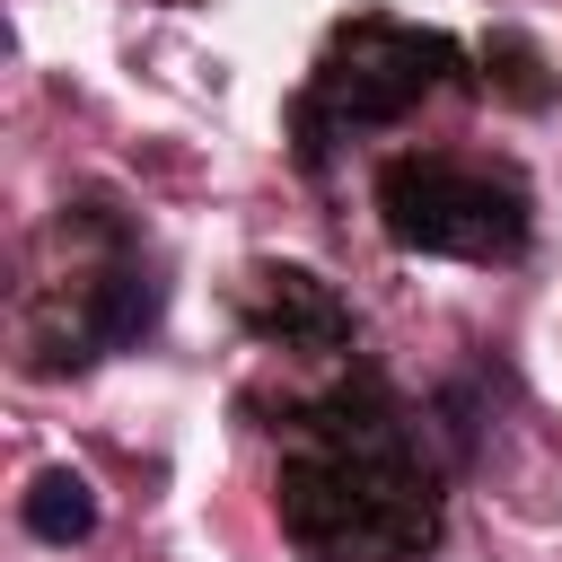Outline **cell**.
<instances>
[{"instance_id": "6da1fadb", "label": "cell", "mask_w": 562, "mask_h": 562, "mask_svg": "<svg viewBox=\"0 0 562 562\" xmlns=\"http://www.w3.org/2000/svg\"><path fill=\"white\" fill-rule=\"evenodd\" d=\"M272 501L307 562H413L439 544V474L378 386L299 413Z\"/></svg>"}, {"instance_id": "277c9868", "label": "cell", "mask_w": 562, "mask_h": 562, "mask_svg": "<svg viewBox=\"0 0 562 562\" xmlns=\"http://www.w3.org/2000/svg\"><path fill=\"white\" fill-rule=\"evenodd\" d=\"M246 325L281 351H342L351 342V307L307 272V263H263L246 290Z\"/></svg>"}, {"instance_id": "3957f363", "label": "cell", "mask_w": 562, "mask_h": 562, "mask_svg": "<svg viewBox=\"0 0 562 562\" xmlns=\"http://www.w3.org/2000/svg\"><path fill=\"white\" fill-rule=\"evenodd\" d=\"M448 70H457V44H448L439 26L351 18V26L325 44V61H316V79H307V97H299V114H290V123H299V149L325 158L334 132H369V123L413 114Z\"/></svg>"}, {"instance_id": "8992f818", "label": "cell", "mask_w": 562, "mask_h": 562, "mask_svg": "<svg viewBox=\"0 0 562 562\" xmlns=\"http://www.w3.org/2000/svg\"><path fill=\"white\" fill-rule=\"evenodd\" d=\"M18 518H26V536H44V544H79V536H97V483H88L79 465H44V474L26 483V501H18Z\"/></svg>"}, {"instance_id": "7a4b0ae2", "label": "cell", "mask_w": 562, "mask_h": 562, "mask_svg": "<svg viewBox=\"0 0 562 562\" xmlns=\"http://www.w3.org/2000/svg\"><path fill=\"white\" fill-rule=\"evenodd\" d=\"M378 220L413 255H457V263L527 255V184L509 167H465L439 149H404L378 167Z\"/></svg>"}, {"instance_id": "5b68a950", "label": "cell", "mask_w": 562, "mask_h": 562, "mask_svg": "<svg viewBox=\"0 0 562 562\" xmlns=\"http://www.w3.org/2000/svg\"><path fill=\"white\" fill-rule=\"evenodd\" d=\"M158 272L149 263H114V272H97L88 290H79V325H70V360H97V351H123V342H140L149 325H158Z\"/></svg>"}, {"instance_id": "52a82bcc", "label": "cell", "mask_w": 562, "mask_h": 562, "mask_svg": "<svg viewBox=\"0 0 562 562\" xmlns=\"http://www.w3.org/2000/svg\"><path fill=\"white\" fill-rule=\"evenodd\" d=\"M483 61H501V88H509L518 105H536V97H544V79H536V53H527L518 35H501V44L483 53Z\"/></svg>"}]
</instances>
